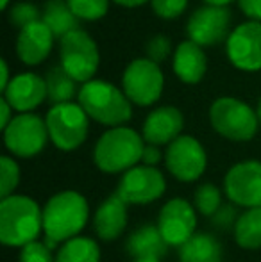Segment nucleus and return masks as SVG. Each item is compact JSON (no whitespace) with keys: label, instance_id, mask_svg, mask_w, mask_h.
Returning a JSON list of instances; mask_svg holds the SVG:
<instances>
[{"label":"nucleus","instance_id":"obj_1","mask_svg":"<svg viewBox=\"0 0 261 262\" xmlns=\"http://www.w3.org/2000/svg\"><path fill=\"white\" fill-rule=\"evenodd\" d=\"M88 212L86 198L77 191L66 189L54 194L43 207L45 245L54 250L59 243L77 237L86 227Z\"/></svg>","mask_w":261,"mask_h":262},{"label":"nucleus","instance_id":"obj_2","mask_svg":"<svg viewBox=\"0 0 261 262\" xmlns=\"http://www.w3.org/2000/svg\"><path fill=\"white\" fill-rule=\"evenodd\" d=\"M43 230V210L24 194L2 198L0 202V241L6 246H22L36 241Z\"/></svg>","mask_w":261,"mask_h":262},{"label":"nucleus","instance_id":"obj_3","mask_svg":"<svg viewBox=\"0 0 261 262\" xmlns=\"http://www.w3.org/2000/svg\"><path fill=\"white\" fill-rule=\"evenodd\" d=\"M143 136L127 127L104 132L93 150V161L104 173H126L138 166L143 156Z\"/></svg>","mask_w":261,"mask_h":262},{"label":"nucleus","instance_id":"obj_4","mask_svg":"<svg viewBox=\"0 0 261 262\" xmlns=\"http://www.w3.org/2000/svg\"><path fill=\"white\" fill-rule=\"evenodd\" d=\"M77 98L88 116L113 128L129 121L132 116L131 100L126 93L106 80H90L83 84Z\"/></svg>","mask_w":261,"mask_h":262},{"label":"nucleus","instance_id":"obj_5","mask_svg":"<svg viewBox=\"0 0 261 262\" xmlns=\"http://www.w3.org/2000/svg\"><path fill=\"white\" fill-rule=\"evenodd\" d=\"M211 127L231 141H249L258 132V114L247 104L233 97H222L209 107Z\"/></svg>","mask_w":261,"mask_h":262},{"label":"nucleus","instance_id":"obj_6","mask_svg":"<svg viewBox=\"0 0 261 262\" xmlns=\"http://www.w3.org/2000/svg\"><path fill=\"white\" fill-rule=\"evenodd\" d=\"M88 118L90 116L86 111L73 102L52 105L45 118L50 141L65 152L79 148L86 141L88 127H90Z\"/></svg>","mask_w":261,"mask_h":262},{"label":"nucleus","instance_id":"obj_7","mask_svg":"<svg viewBox=\"0 0 261 262\" xmlns=\"http://www.w3.org/2000/svg\"><path fill=\"white\" fill-rule=\"evenodd\" d=\"M61 66L75 82H90L101 62L97 43L84 31L66 34L59 43Z\"/></svg>","mask_w":261,"mask_h":262},{"label":"nucleus","instance_id":"obj_8","mask_svg":"<svg viewBox=\"0 0 261 262\" xmlns=\"http://www.w3.org/2000/svg\"><path fill=\"white\" fill-rule=\"evenodd\" d=\"M122 86L126 97L136 105H152L161 97L165 77L150 59H134L124 72Z\"/></svg>","mask_w":261,"mask_h":262},{"label":"nucleus","instance_id":"obj_9","mask_svg":"<svg viewBox=\"0 0 261 262\" xmlns=\"http://www.w3.org/2000/svg\"><path fill=\"white\" fill-rule=\"evenodd\" d=\"M49 130L39 116L31 113L18 114L4 130V143L16 157H34L45 148Z\"/></svg>","mask_w":261,"mask_h":262},{"label":"nucleus","instance_id":"obj_10","mask_svg":"<svg viewBox=\"0 0 261 262\" xmlns=\"http://www.w3.org/2000/svg\"><path fill=\"white\" fill-rule=\"evenodd\" d=\"M167 189L163 173L152 166H134L122 175L116 194L126 204L147 205L163 196Z\"/></svg>","mask_w":261,"mask_h":262},{"label":"nucleus","instance_id":"obj_11","mask_svg":"<svg viewBox=\"0 0 261 262\" xmlns=\"http://www.w3.org/2000/svg\"><path fill=\"white\" fill-rule=\"evenodd\" d=\"M167 169L181 182H193L204 173L208 156L200 143L192 136H179L165 152Z\"/></svg>","mask_w":261,"mask_h":262},{"label":"nucleus","instance_id":"obj_12","mask_svg":"<svg viewBox=\"0 0 261 262\" xmlns=\"http://www.w3.org/2000/svg\"><path fill=\"white\" fill-rule=\"evenodd\" d=\"M224 191L227 198L240 207H261V162L244 161L234 164L226 173Z\"/></svg>","mask_w":261,"mask_h":262},{"label":"nucleus","instance_id":"obj_13","mask_svg":"<svg viewBox=\"0 0 261 262\" xmlns=\"http://www.w3.org/2000/svg\"><path fill=\"white\" fill-rule=\"evenodd\" d=\"M157 228L168 246L181 248L197 234V212L192 204L183 198H172L161 207L157 216Z\"/></svg>","mask_w":261,"mask_h":262},{"label":"nucleus","instance_id":"obj_14","mask_svg":"<svg viewBox=\"0 0 261 262\" xmlns=\"http://www.w3.org/2000/svg\"><path fill=\"white\" fill-rule=\"evenodd\" d=\"M231 13L224 6H202L192 13L186 25L190 39L198 47L218 45L227 38Z\"/></svg>","mask_w":261,"mask_h":262},{"label":"nucleus","instance_id":"obj_15","mask_svg":"<svg viewBox=\"0 0 261 262\" xmlns=\"http://www.w3.org/2000/svg\"><path fill=\"white\" fill-rule=\"evenodd\" d=\"M227 57L238 70H261V21H247L231 32L227 39Z\"/></svg>","mask_w":261,"mask_h":262},{"label":"nucleus","instance_id":"obj_16","mask_svg":"<svg viewBox=\"0 0 261 262\" xmlns=\"http://www.w3.org/2000/svg\"><path fill=\"white\" fill-rule=\"evenodd\" d=\"M183 125L185 118L177 107H157L147 116L143 123V139L154 146L170 145L181 136Z\"/></svg>","mask_w":261,"mask_h":262},{"label":"nucleus","instance_id":"obj_17","mask_svg":"<svg viewBox=\"0 0 261 262\" xmlns=\"http://www.w3.org/2000/svg\"><path fill=\"white\" fill-rule=\"evenodd\" d=\"M4 98L22 114L36 109L47 98V82L36 73H22L11 79L4 91Z\"/></svg>","mask_w":261,"mask_h":262},{"label":"nucleus","instance_id":"obj_18","mask_svg":"<svg viewBox=\"0 0 261 262\" xmlns=\"http://www.w3.org/2000/svg\"><path fill=\"white\" fill-rule=\"evenodd\" d=\"M54 45V34L43 20L24 27L16 39V54L25 64H39L49 57Z\"/></svg>","mask_w":261,"mask_h":262},{"label":"nucleus","instance_id":"obj_19","mask_svg":"<svg viewBox=\"0 0 261 262\" xmlns=\"http://www.w3.org/2000/svg\"><path fill=\"white\" fill-rule=\"evenodd\" d=\"M93 227L102 241L120 237L127 227V204L116 193L106 198L104 204L95 212Z\"/></svg>","mask_w":261,"mask_h":262},{"label":"nucleus","instance_id":"obj_20","mask_svg":"<svg viewBox=\"0 0 261 262\" xmlns=\"http://www.w3.org/2000/svg\"><path fill=\"white\" fill-rule=\"evenodd\" d=\"M126 250L136 259H161L167 255L168 243L161 235L157 225H143L136 228L126 243Z\"/></svg>","mask_w":261,"mask_h":262},{"label":"nucleus","instance_id":"obj_21","mask_svg":"<svg viewBox=\"0 0 261 262\" xmlns=\"http://www.w3.org/2000/svg\"><path fill=\"white\" fill-rule=\"evenodd\" d=\"M208 68V59H206L202 49L193 43L192 39L183 41L174 54V72L183 82L197 84L204 77Z\"/></svg>","mask_w":261,"mask_h":262},{"label":"nucleus","instance_id":"obj_22","mask_svg":"<svg viewBox=\"0 0 261 262\" xmlns=\"http://www.w3.org/2000/svg\"><path fill=\"white\" fill-rule=\"evenodd\" d=\"M179 262H222V245L211 234L197 232L179 248Z\"/></svg>","mask_w":261,"mask_h":262},{"label":"nucleus","instance_id":"obj_23","mask_svg":"<svg viewBox=\"0 0 261 262\" xmlns=\"http://www.w3.org/2000/svg\"><path fill=\"white\" fill-rule=\"evenodd\" d=\"M43 24L52 31L54 38L61 39L70 32L79 31V18L73 14L66 0H47L43 7Z\"/></svg>","mask_w":261,"mask_h":262},{"label":"nucleus","instance_id":"obj_24","mask_svg":"<svg viewBox=\"0 0 261 262\" xmlns=\"http://www.w3.org/2000/svg\"><path fill=\"white\" fill-rule=\"evenodd\" d=\"M234 239L245 250L261 248V207L247 209L234 223Z\"/></svg>","mask_w":261,"mask_h":262},{"label":"nucleus","instance_id":"obj_25","mask_svg":"<svg viewBox=\"0 0 261 262\" xmlns=\"http://www.w3.org/2000/svg\"><path fill=\"white\" fill-rule=\"evenodd\" d=\"M45 82H47V98L54 105L68 104V102H72V98L77 93L75 80L66 73V70L61 64H54L47 72Z\"/></svg>","mask_w":261,"mask_h":262},{"label":"nucleus","instance_id":"obj_26","mask_svg":"<svg viewBox=\"0 0 261 262\" xmlns=\"http://www.w3.org/2000/svg\"><path fill=\"white\" fill-rule=\"evenodd\" d=\"M56 262H101V248L90 237H77L63 243Z\"/></svg>","mask_w":261,"mask_h":262},{"label":"nucleus","instance_id":"obj_27","mask_svg":"<svg viewBox=\"0 0 261 262\" xmlns=\"http://www.w3.org/2000/svg\"><path fill=\"white\" fill-rule=\"evenodd\" d=\"M195 209L204 216H215L218 209L222 207V194L220 189L213 184H202L195 191Z\"/></svg>","mask_w":261,"mask_h":262},{"label":"nucleus","instance_id":"obj_28","mask_svg":"<svg viewBox=\"0 0 261 262\" xmlns=\"http://www.w3.org/2000/svg\"><path fill=\"white\" fill-rule=\"evenodd\" d=\"M20 182V168L16 161L7 156L0 157V196H13Z\"/></svg>","mask_w":261,"mask_h":262},{"label":"nucleus","instance_id":"obj_29","mask_svg":"<svg viewBox=\"0 0 261 262\" xmlns=\"http://www.w3.org/2000/svg\"><path fill=\"white\" fill-rule=\"evenodd\" d=\"M70 9L79 20H98L106 16L109 0H66Z\"/></svg>","mask_w":261,"mask_h":262},{"label":"nucleus","instance_id":"obj_30","mask_svg":"<svg viewBox=\"0 0 261 262\" xmlns=\"http://www.w3.org/2000/svg\"><path fill=\"white\" fill-rule=\"evenodd\" d=\"M9 21L18 27L22 31L24 27L31 24H36L39 21V9L34 6V4H29V2H18L11 7L9 11Z\"/></svg>","mask_w":261,"mask_h":262},{"label":"nucleus","instance_id":"obj_31","mask_svg":"<svg viewBox=\"0 0 261 262\" xmlns=\"http://www.w3.org/2000/svg\"><path fill=\"white\" fill-rule=\"evenodd\" d=\"M20 262H56V257H52V250L45 243L32 241L22 248Z\"/></svg>","mask_w":261,"mask_h":262},{"label":"nucleus","instance_id":"obj_32","mask_svg":"<svg viewBox=\"0 0 261 262\" xmlns=\"http://www.w3.org/2000/svg\"><path fill=\"white\" fill-rule=\"evenodd\" d=\"M152 11L165 20H172L185 13L188 0H150Z\"/></svg>","mask_w":261,"mask_h":262},{"label":"nucleus","instance_id":"obj_33","mask_svg":"<svg viewBox=\"0 0 261 262\" xmlns=\"http://www.w3.org/2000/svg\"><path fill=\"white\" fill-rule=\"evenodd\" d=\"M145 52H147V59H150L152 62L159 64L161 61L168 57L170 54V39L163 34H156L147 41L145 45Z\"/></svg>","mask_w":261,"mask_h":262},{"label":"nucleus","instance_id":"obj_34","mask_svg":"<svg viewBox=\"0 0 261 262\" xmlns=\"http://www.w3.org/2000/svg\"><path fill=\"white\" fill-rule=\"evenodd\" d=\"M238 6L254 21H261V0H238Z\"/></svg>","mask_w":261,"mask_h":262},{"label":"nucleus","instance_id":"obj_35","mask_svg":"<svg viewBox=\"0 0 261 262\" xmlns=\"http://www.w3.org/2000/svg\"><path fill=\"white\" fill-rule=\"evenodd\" d=\"M161 161V152H159V146H154V145H147L143 148V156H142V162L145 166H152L156 168V164Z\"/></svg>","mask_w":261,"mask_h":262},{"label":"nucleus","instance_id":"obj_36","mask_svg":"<svg viewBox=\"0 0 261 262\" xmlns=\"http://www.w3.org/2000/svg\"><path fill=\"white\" fill-rule=\"evenodd\" d=\"M236 216L234 214V210L231 209V207H220L218 209V212L215 214V223L216 225H222V227H227V225H231L233 223V217Z\"/></svg>","mask_w":261,"mask_h":262},{"label":"nucleus","instance_id":"obj_37","mask_svg":"<svg viewBox=\"0 0 261 262\" xmlns=\"http://www.w3.org/2000/svg\"><path fill=\"white\" fill-rule=\"evenodd\" d=\"M11 111H13V107H11L9 104H7V100L2 97V100H0V128L2 130H6V127L7 125L13 121V118H11Z\"/></svg>","mask_w":261,"mask_h":262},{"label":"nucleus","instance_id":"obj_38","mask_svg":"<svg viewBox=\"0 0 261 262\" xmlns=\"http://www.w3.org/2000/svg\"><path fill=\"white\" fill-rule=\"evenodd\" d=\"M0 72H2V80H0V91L4 93V91H6V88L9 86V82H11V80H9V68H7V62L4 61V59L0 61Z\"/></svg>","mask_w":261,"mask_h":262},{"label":"nucleus","instance_id":"obj_39","mask_svg":"<svg viewBox=\"0 0 261 262\" xmlns=\"http://www.w3.org/2000/svg\"><path fill=\"white\" fill-rule=\"evenodd\" d=\"M115 2L126 7H138V6H142V4H145L147 0H115Z\"/></svg>","mask_w":261,"mask_h":262},{"label":"nucleus","instance_id":"obj_40","mask_svg":"<svg viewBox=\"0 0 261 262\" xmlns=\"http://www.w3.org/2000/svg\"><path fill=\"white\" fill-rule=\"evenodd\" d=\"M204 2L208 4V6H224L226 7L227 4L233 2V0H204Z\"/></svg>","mask_w":261,"mask_h":262},{"label":"nucleus","instance_id":"obj_41","mask_svg":"<svg viewBox=\"0 0 261 262\" xmlns=\"http://www.w3.org/2000/svg\"><path fill=\"white\" fill-rule=\"evenodd\" d=\"M134 262H161V259H150L149 257V259H136Z\"/></svg>","mask_w":261,"mask_h":262},{"label":"nucleus","instance_id":"obj_42","mask_svg":"<svg viewBox=\"0 0 261 262\" xmlns=\"http://www.w3.org/2000/svg\"><path fill=\"white\" fill-rule=\"evenodd\" d=\"M256 114H258V120H259V123H261V100H259V104H258V111H256Z\"/></svg>","mask_w":261,"mask_h":262},{"label":"nucleus","instance_id":"obj_43","mask_svg":"<svg viewBox=\"0 0 261 262\" xmlns=\"http://www.w3.org/2000/svg\"><path fill=\"white\" fill-rule=\"evenodd\" d=\"M7 4H9V0H0V7H2V9H6Z\"/></svg>","mask_w":261,"mask_h":262}]
</instances>
